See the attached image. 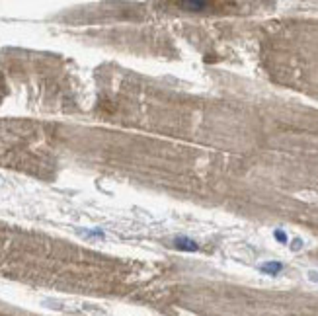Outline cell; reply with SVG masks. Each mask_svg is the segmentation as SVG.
Segmentation results:
<instances>
[{"label":"cell","mask_w":318,"mask_h":316,"mask_svg":"<svg viewBox=\"0 0 318 316\" xmlns=\"http://www.w3.org/2000/svg\"><path fill=\"white\" fill-rule=\"evenodd\" d=\"M301 248H303V242H301V240H295V242H293V250H301Z\"/></svg>","instance_id":"6"},{"label":"cell","mask_w":318,"mask_h":316,"mask_svg":"<svg viewBox=\"0 0 318 316\" xmlns=\"http://www.w3.org/2000/svg\"><path fill=\"white\" fill-rule=\"evenodd\" d=\"M178 6L189 12H201L207 10V8H215L217 4H213V2H178Z\"/></svg>","instance_id":"1"},{"label":"cell","mask_w":318,"mask_h":316,"mask_svg":"<svg viewBox=\"0 0 318 316\" xmlns=\"http://www.w3.org/2000/svg\"><path fill=\"white\" fill-rule=\"evenodd\" d=\"M273 238H275L277 242H281V244H287V235L283 230H279V228L273 230Z\"/></svg>","instance_id":"5"},{"label":"cell","mask_w":318,"mask_h":316,"mask_svg":"<svg viewBox=\"0 0 318 316\" xmlns=\"http://www.w3.org/2000/svg\"><path fill=\"white\" fill-rule=\"evenodd\" d=\"M260 271H264L267 276H277L283 271V264L281 262H266V264L260 265Z\"/></svg>","instance_id":"3"},{"label":"cell","mask_w":318,"mask_h":316,"mask_svg":"<svg viewBox=\"0 0 318 316\" xmlns=\"http://www.w3.org/2000/svg\"><path fill=\"white\" fill-rule=\"evenodd\" d=\"M174 246L178 248V250H184V252H195V250L199 248L195 240H192V238H185V236H178V238L174 240Z\"/></svg>","instance_id":"2"},{"label":"cell","mask_w":318,"mask_h":316,"mask_svg":"<svg viewBox=\"0 0 318 316\" xmlns=\"http://www.w3.org/2000/svg\"><path fill=\"white\" fill-rule=\"evenodd\" d=\"M80 235L84 236V238H98V240H103L105 238V235H103L102 230H80Z\"/></svg>","instance_id":"4"}]
</instances>
